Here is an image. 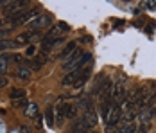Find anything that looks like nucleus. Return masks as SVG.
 Masks as SVG:
<instances>
[{
    "label": "nucleus",
    "mask_w": 156,
    "mask_h": 133,
    "mask_svg": "<svg viewBox=\"0 0 156 133\" xmlns=\"http://www.w3.org/2000/svg\"><path fill=\"white\" fill-rule=\"evenodd\" d=\"M0 6H5V2H2V0H0Z\"/></svg>",
    "instance_id": "a878e982"
},
{
    "label": "nucleus",
    "mask_w": 156,
    "mask_h": 133,
    "mask_svg": "<svg viewBox=\"0 0 156 133\" xmlns=\"http://www.w3.org/2000/svg\"><path fill=\"white\" fill-rule=\"evenodd\" d=\"M13 106H15V108H22V106H27V97H23V99H16V101H13Z\"/></svg>",
    "instance_id": "a211bd4d"
},
{
    "label": "nucleus",
    "mask_w": 156,
    "mask_h": 133,
    "mask_svg": "<svg viewBox=\"0 0 156 133\" xmlns=\"http://www.w3.org/2000/svg\"><path fill=\"white\" fill-rule=\"evenodd\" d=\"M36 34H38V31H32V32H22V34L16 38V42H18L20 45H23V43H27V42H31Z\"/></svg>",
    "instance_id": "1a4fd4ad"
},
{
    "label": "nucleus",
    "mask_w": 156,
    "mask_h": 133,
    "mask_svg": "<svg viewBox=\"0 0 156 133\" xmlns=\"http://www.w3.org/2000/svg\"><path fill=\"white\" fill-rule=\"evenodd\" d=\"M25 115L29 119H38V106L34 103L27 104V108H25Z\"/></svg>",
    "instance_id": "4468645a"
},
{
    "label": "nucleus",
    "mask_w": 156,
    "mask_h": 133,
    "mask_svg": "<svg viewBox=\"0 0 156 133\" xmlns=\"http://www.w3.org/2000/svg\"><path fill=\"white\" fill-rule=\"evenodd\" d=\"M149 128H151V122H147V124H140L138 130H136L135 133H147L149 131Z\"/></svg>",
    "instance_id": "6ab92c4d"
},
{
    "label": "nucleus",
    "mask_w": 156,
    "mask_h": 133,
    "mask_svg": "<svg viewBox=\"0 0 156 133\" xmlns=\"http://www.w3.org/2000/svg\"><path fill=\"white\" fill-rule=\"evenodd\" d=\"M34 52H36V47H32V45H29V47H27V50H25V54H27V56H34Z\"/></svg>",
    "instance_id": "412c9836"
},
{
    "label": "nucleus",
    "mask_w": 156,
    "mask_h": 133,
    "mask_svg": "<svg viewBox=\"0 0 156 133\" xmlns=\"http://www.w3.org/2000/svg\"><path fill=\"white\" fill-rule=\"evenodd\" d=\"M18 47H20V43L16 40H0V50H13Z\"/></svg>",
    "instance_id": "6e6552de"
},
{
    "label": "nucleus",
    "mask_w": 156,
    "mask_h": 133,
    "mask_svg": "<svg viewBox=\"0 0 156 133\" xmlns=\"http://www.w3.org/2000/svg\"><path fill=\"white\" fill-rule=\"evenodd\" d=\"M126 97V81L124 77H120V79H117L115 83H113V88H111V101L115 104H120L124 101Z\"/></svg>",
    "instance_id": "f03ea898"
},
{
    "label": "nucleus",
    "mask_w": 156,
    "mask_h": 133,
    "mask_svg": "<svg viewBox=\"0 0 156 133\" xmlns=\"http://www.w3.org/2000/svg\"><path fill=\"white\" fill-rule=\"evenodd\" d=\"M13 61V56H7V54H2L0 56V74H5L7 72V63Z\"/></svg>",
    "instance_id": "f8f14e48"
},
{
    "label": "nucleus",
    "mask_w": 156,
    "mask_h": 133,
    "mask_svg": "<svg viewBox=\"0 0 156 133\" xmlns=\"http://www.w3.org/2000/svg\"><path fill=\"white\" fill-rule=\"evenodd\" d=\"M23 6H27V2L25 0H15V2H5V6H4V15L5 16H13L16 15Z\"/></svg>",
    "instance_id": "20e7f679"
},
{
    "label": "nucleus",
    "mask_w": 156,
    "mask_h": 133,
    "mask_svg": "<svg viewBox=\"0 0 156 133\" xmlns=\"http://www.w3.org/2000/svg\"><path fill=\"white\" fill-rule=\"evenodd\" d=\"M154 101H156V99H154Z\"/></svg>",
    "instance_id": "bb28decb"
},
{
    "label": "nucleus",
    "mask_w": 156,
    "mask_h": 133,
    "mask_svg": "<svg viewBox=\"0 0 156 133\" xmlns=\"http://www.w3.org/2000/svg\"><path fill=\"white\" fill-rule=\"evenodd\" d=\"M58 27H59L61 31H68V29H70V27H68V25H66L65 22H59V24H58Z\"/></svg>",
    "instance_id": "4be33fe9"
},
{
    "label": "nucleus",
    "mask_w": 156,
    "mask_h": 133,
    "mask_svg": "<svg viewBox=\"0 0 156 133\" xmlns=\"http://www.w3.org/2000/svg\"><path fill=\"white\" fill-rule=\"evenodd\" d=\"M13 61L20 63V61H22V56H20V54H15V56H13Z\"/></svg>",
    "instance_id": "393cba45"
},
{
    "label": "nucleus",
    "mask_w": 156,
    "mask_h": 133,
    "mask_svg": "<svg viewBox=\"0 0 156 133\" xmlns=\"http://www.w3.org/2000/svg\"><path fill=\"white\" fill-rule=\"evenodd\" d=\"M54 112H56V120H54V122H56L58 126H61V124H63V120L66 119V117H65V112H63V101H61V99L58 101L56 108H54Z\"/></svg>",
    "instance_id": "423d86ee"
},
{
    "label": "nucleus",
    "mask_w": 156,
    "mask_h": 133,
    "mask_svg": "<svg viewBox=\"0 0 156 133\" xmlns=\"http://www.w3.org/2000/svg\"><path fill=\"white\" fill-rule=\"evenodd\" d=\"M76 49H77L76 42H70L68 45H65V49H63V52L59 54V56H61V58H68V56H72V54L76 52Z\"/></svg>",
    "instance_id": "9b49d317"
},
{
    "label": "nucleus",
    "mask_w": 156,
    "mask_h": 133,
    "mask_svg": "<svg viewBox=\"0 0 156 133\" xmlns=\"http://www.w3.org/2000/svg\"><path fill=\"white\" fill-rule=\"evenodd\" d=\"M83 120H84V124H86L88 130H92V128L97 126L99 119H97V113H95V104L94 106H90L88 110H84V113H83Z\"/></svg>",
    "instance_id": "7ed1b4c3"
},
{
    "label": "nucleus",
    "mask_w": 156,
    "mask_h": 133,
    "mask_svg": "<svg viewBox=\"0 0 156 133\" xmlns=\"http://www.w3.org/2000/svg\"><path fill=\"white\" fill-rule=\"evenodd\" d=\"M18 77H20V79H23V81H27V79L31 77V68L22 65V67L18 68Z\"/></svg>",
    "instance_id": "2eb2a0df"
},
{
    "label": "nucleus",
    "mask_w": 156,
    "mask_h": 133,
    "mask_svg": "<svg viewBox=\"0 0 156 133\" xmlns=\"http://www.w3.org/2000/svg\"><path fill=\"white\" fill-rule=\"evenodd\" d=\"M135 130H136V124L135 122H126L122 126H119L115 133H135Z\"/></svg>",
    "instance_id": "9d476101"
},
{
    "label": "nucleus",
    "mask_w": 156,
    "mask_h": 133,
    "mask_svg": "<svg viewBox=\"0 0 156 133\" xmlns=\"http://www.w3.org/2000/svg\"><path fill=\"white\" fill-rule=\"evenodd\" d=\"M5 85H7V79L2 76V77H0V88H2V87H5Z\"/></svg>",
    "instance_id": "b1692460"
},
{
    "label": "nucleus",
    "mask_w": 156,
    "mask_h": 133,
    "mask_svg": "<svg viewBox=\"0 0 156 133\" xmlns=\"http://www.w3.org/2000/svg\"><path fill=\"white\" fill-rule=\"evenodd\" d=\"M20 133H32L31 128H27V126H20Z\"/></svg>",
    "instance_id": "5701e85b"
},
{
    "label": "nucleus",
    "mask_w": 156,
    "mask_h": 133,
    "mask_svg": "<svg viewBox=\"0 0 156 133\" xmlns=\"http://www.w3.org/2000/svg\"><path fill=\"white\" fill-rule=\"evenodd\" d=\"M45 117H47V122H48V126H54L56 122V119H54V108L50 106V108H47V112H45Z\"/></svg>",
    "instance_id": "f3484780"
},
{
    "label": "nucleus",
    "mask_w": 156,
    "mask_h": 133,
    "mask_svg": "<svg viewBox=\"0 0 156 133\" xmlns=\"http://www.w3.org/2000/svg\"><path fill=\"white\" fill-rule=\"evenodd\" d=\"M47 25H50V16L48 15H38L31 24H29V27H31L32 31H40L41 27H47Z\"/></svg>",
    "instance_id": "39448f33"
},
{
    "label": "nucleus",
    "mask_w": 156,
    "mask_h": 133,
    "mask_svg": "<svg viewBox=\"0 0 156 133\" xmlns=\"http://www.w3.org/2000/svg\"><path fill=\"white\" fill-rule=\"evenodd\" d=\"M77 104H70V103H66V104H63V112H65V117L66 119H74L76 117V113H77Z\"/></svg>",
    "instance_id": "0eeeda50"
},
{
    "label": "nucleus",
    "mask_w": 156,
    "mask_h": 133,
    "mask_svg": "<svg viewBox=\"0 0 156 133\" xmlns=\"http://www.w3.org/2000/svg\"><path fill=\"white\" fill-rule=\"evenodd\" d=\"M9 97H11V101L23 99V97H25V90H22V88H13V92L9 94Z\"/></svg>",
    "instance_id": "dca6fc26"
},
{
    "label": "nucleus",
    "mask_w": 156,
    "mask_h": 133,
    "mask_svg": "<svg viewBox=\"0 0 156 133\" xmlns=\"http://www.w3.org/2000/svg\"><path fill=\"white\" fill-rule=\"evenodd\" d=\"M84 56V49H76V52L72 54V56H68V58L65 59V63H63V70H66V72H72V70H76L79 68V63H81V59Z\"/></svg>",
    "instance_id": "f257e3e1"
},
{
    "label": "nucleus",
    "mask_w": 156,
    "mask_h": 133,
    "mask_svg": "<svg viewBox=\"0 0 156 133\" xmlns=\"http://www.w3.org/2000/svg\"><path fill=\"white\" fill-rule=\"evenodd\" d=\"M43 63H45V58L43 56H38L36 59H32L31 63H27V65H29V68H32V70H40L43 67Z\"/></svg>",
    "instance_id": "ddd939ff"
},
{
    "label": "nucleus",
    "mask_w": 156,
    "mask_h": 133,
    "mask_svg": "<svg viewBox=\"0 0 156 133\" xmlns=\"http://www.w3.org/2000/svg\"><path fill=\"white\" fill-rule=\"evenodd\" d=\"M142 6H144V7H147L149 11H154V9H156V2H142Z\"/></svg>",
    "instance_id": "aec40b11"
}]
</instances>
